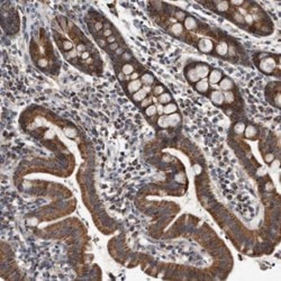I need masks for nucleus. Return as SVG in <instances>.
Instances as JSON below:
<instances>
[{"instance_id": "obj_1", "label": "nucleus", "mask_w": 281, "mask_h": 281, "mask_svg": "<svg viewBox=\"0 0 281 281\" xmlns=\"http://www.w3.org/2000/svg\"><path fill=\"white\" fill-rule=\"evenodd\" d=\"M198 48H199L200 52H202V53H209V52L213 51L214 44L210 39H202L199 41V43H198Z\"/></svg>"}, {"instance_id": "obj_2", "label": "nucleus", "mask_w": 281, "mask_h": 281, "mask_svg": "<svg viewBox=\"0 0 281 281\" xmlns=\"http://www.w3.org/2000/svg\"><path fill=\"white\" fill-rule=\"evenodd\" d=\"M274 66H276V63H274L273 59H271V57H267V59L262 61L260 64V69L265 73L272 72Z\"/></svg>"}, {"instance_id": "obj_3", "label": "nucleus", "mask_w": 281, "mask_h": 281, "mask_svg": "<svg viewBox=\"0 0 281 281\" xmlns=\"http://www.w3.org/2000/svg\"><path fill=\"white\" fill-rule=\"evenodd\" d=\"M195 71H196L197 76L199 79H206L207 76H209V66L206 64H198L195 66Z\"/></svg>"}, {"instance_id": "obj_4", "label": "nucleus", "mask_w": 281, "mask_h": 281, "mask_svg": "<svg viewBox=\"0 0 281 281\" xmlns=\"http://www.w3.org/2000/svg\"><path fill=\"white\" fill-rule=\"evenodd\" d=\"M210 100H212L215 105L221 106V105H223V102H224V94H223V92H221V91L215 90V91H213V92L210 94Z\"/></svg>"}, {"instance_id": "obj_5", "label": "nucleus", "mask_w": 281, "mask_h": 281, "mask_svg": "<svg viewBox=\"0 0 281 281\" xmlns=\"http://www.w3.org/2000/svg\"><path fill=\"white\" fill-rule=\"evenodd\" d=\"M221 78H223V74H221L219 70H213L212 72L209 73L208 82H210L212 85H216V83H218L221 80Z\"/></svg>"}, {"instance_id": "obj_6", "label": "nucleus", "mask_w": 281, "mask_h": 281, "mask_svg": "<svg viewBox=\"0 0 281 281\" xmlns=\"http://www.w3.org/2000/svg\"><path fill=\"white\" fill-rule=\"evenodd\" d=\"M142 81L140 80V79H137V80H132L129 83H128L127 85V89L129 92H132V94H135V92H137L140 89H142Z\"/></svg>"}, {"instance_id": "obj_7", "label": "nucleus", "mask_w": 281, "mask_h": 281, "mask_svg": "<svg viewBox=\"0 0 281 281\" xmlns=\"http://www.w3.org/2000/svg\"><path fill=\"white\" fill-rule=\"evenodd\" d=\"M208 88H209V82L207 79H201V80H199L198 82H196V90L198 92L204 94V92H206V91L208 90Z\"/></svg>"}, {"instance_id": "obj_8", "label": "nucleus", "mask_w": 281, "mask_h": 281, "mask_svg": "<svg viewBox=\"0 0 281 281\" xmlns=\"http://www.w3.org/2000/svg\"><path fill=\"white\" fill-rule=\"evenodd\" d=\"M233 87H234V83H233V81L230 80V79H228V78H224V79H221V80L219 81V88H221V90H224V91H230Z\"/></svg>"}, {"instance_id": "obj_9", "label": "nucleus", "mask_w": 281, "mask_h": 281, "mask_svg": "<svg viewBox=\"0 0 281 281\" xmlns=\"http://www.w3.org/2000/svg\"><path fill=\"white\" fill-rule=\"evenodd\" d=\"M168 122H169V127H175L181 122V117L179 114L174 113V114L168 115Z\"/></svg>"}, {"instance_id": "obj_10", "label": "nucleus", "mask_w": 281, "mask_h": 281, "mask_svg": "<svg viewBox=\"0 0 281 281\" xmlns=\"http://www.w3.org/2000/svg\"><path fill=\"white\" fill-rule=\"evenodd\" d=\"M178 110V106L175 105L174 102H170V103H166L164 108H163V114L165 115H171V114H174Z\"/></svg>"}, {"instance_id": "obj_11", "label": "nucleus", "mask_w": 281, "mask_h": 281, "mask_svg": "<svg viewBox=\"0 0 281 281\" xmlns=\"http://www.w3.org/2000/svg\"><path fill=\"white\" fill-rule=\"evenodd\" d=\"M216 52H217V54H219L221 56L226 55L228 53V45L225 42L218 43L217 46H216Z\"/></svg>"}, {"instance_id": "obj_12", "label": "nucleus", "mask_w": 281, "mask_h": 281, "mask_svg": "<svg viewBox=\"0 0 281 281\" xmlns=\"http://www.w3.org/2000/svg\"><path fill=\"white\" fill-rule=\"evenodd\" d=\"M184 27L189 30L195 29L197 27V20L193 17H186V19H184Z\"/></svg>"}, {"instance_id": "obj_13", "label": "nucleus", "mask_w": 281, "mask_h": 281, "mask_svg": "<svg viewBox=\"0 0 281 281\" xmlns=\"http://www.w3.org/2000/svg\"><path fill=\"white\" fill-rule=\"evenodd\" d=\"M171 100H172V97H171V94H169V92H163L162 94H160L158 98V101L159 103H161V105H166V103H170Z\"/></svg>"}, {"instance_id": "obj_14", "label": "nucleus", "mask_w": 281, "mask_h": 281, "mask_svg": "<svg viewBox=\"0 0 281 281\" xmlns=\"http://www.w3.org/2000/svg\"><path fill=\"white\" fill-rule=\"evenodd\" d=\"M146 94H147V92L145 91L143 88L142 89H140L137 92H135V94H133V99L135 100V101H143L145 98H146Z\"/></svg>"}, {"instance_id": "obj_15", "label": "nucleus", "mask_w": 281, "mask_h": 281, "mask_svg": "<svg viewBox=\"0 0 281 281\" xmlns=\"http://www.w3.org/2000/svg\"><path fill=\"white\" fill-rule=\"evenodd\" d=\"M244 134H245V137H246V138H253V137H254L256 134H258V131H256V128L254 127V126L250 125V126L245 127Z\"/></svg>"}, {"instance_id": "obj_16", "label": "nucleus", "mask_w": 281, "mask_h": 281, "mask_svg": "<svg viewBox=\"0 0 281 281\" xmlns=\"http://www.w3.org/2000/svg\"><path fill=\"white\" fill-rule=\"evenodd\" d=\"M140 81H142V83H144L145 85H150V87H151L154 82V77L152 74H150V73H145V74L142 76Z\"/></svg>"}, {"instance_id": "obj_17", "label": "nucleus", "mask_w": 281, "mask_h": 281, "mask_svg": "<svg viewBox=\"0 0 281 281\" xmlns=\"http://www.w3.org/2000/svg\"><path fill=\"white\" fill-rule=\"evenodd\" d=\"M171 33L173 35H180L182 34L183 32V26L182 24H180V23H175V24H173V25L171 26Z\"/></svg>"}, {"instance_id": "obj_18", "label": "nucleus", "mask_w": 281, "mask_h": 281, "mask_svg": "<svg viewBox=\"0 0 281 281\" xmlns=\"http://www.w3.org/2000/svg\"><path fill=\"white\" fill-rule=\"evenodd\" d=\"M122 72H123L126 77H129V76L134 72V66H133L132 64L126 63L125 65H123V68H122Z\"/></svg>"}, {"instance_id": "obj_19", "label": "nucleus", "mask_w": 281, "mask_h": 281, "mask_svg": "<svg viewBox=\"0 0 281 281\" xmlns=\"http://www.w3.org/2000/svg\"><path fill=\"white\" fill-rule=\"evenodd\" d=\"M228 7H230V4L227 1H218L217 4H216V9H217L218 11H221V13L226 11L228 9Z\"/></svg>"}, {"instance_id": "obj_20", "label": "nucleus", "mask_w": 281, "mask_h": 281, "mask_svg": "<svg viewBox=\"0 0 281 281\" xmlns=\"http://www.w3.org/2000/svg\"><path fill=\"white\" fill-rule=\"evenodd\" d=\"M158 125L161 128H166L169 127V122H168V116L161 115L158 119Z\"/></svg>"}, {"instance_id": "obj_21", "label": "nucleus", "mask_w": 281, "mask_h": 281, "mask_svg": "<svg viewBox=\"0 0 281 281\" xmlns=\"http://www.w3.org/2000/svg\"><path fill=\"white\" fill-rule=\"evenodd\" d=\"M223 94H224V101H226L227 103H232V102L234 101L235 99V96H234V92H232V91H225V92H223Z\"/></svg>"}, {"instance_id": "obj_22", "label": "nucleus", "mask_w": 281, "mask_h": 281, "mask_svg": "<svg viewBox=\"0 0 281 281\" xmlns=\"http://www.w3.org/2000/svg\"><path fill=\"white\" fill-rule=\"evenodd\" d=\"M245 131V124L242 123V122H239L234 125V132L236 134H243Z\"/></svg>"}, {"instance_id": "obj_23", "label": "nucleus", "mask_w": 281, "mask_h": 281, "mask_svg": "<svg viewBox=\"0 0 281 281\" xmlns=\"http://www.w3.org/2000/svg\"><path fill=\"white\" fill-rule=\"evenodd\" d=\"M156 113H158V111H156V106H155V105H150V106L146 107V109H145V115L149 116V117L154 116Z\"/></svg>"}, {"instance_id": "obj_24", "label": "nucleus", "mask_w": 281, "mask_h": 281, "mask_svg": "<svg viewBox=\"0 0 281 281\" xmlns=\"http://www.w3.org/2000/svg\"><path fill=\"white\" fill-rule=\"evenodd\" d=\"M163 92H164V88H163V85H156V87H154L153 94H155V96H160V94H162Z\"/></svg>"}, {"instance_id": "obj_25", "label": "nucleus", "mask_w": 281, "mask_h": 281, "mask_svg": "<svg viewBox=\"0 0 281 281\" xmlns=\"http://www.w3.org/2000/svg\"><path fill=\"white\" fill-rule=\"evenodd\" d=\"M175 19L177 20H184L186 19V13L182 11V10H178L175 13Z\"/></svg>"}, {"instance_id": "obj_26", "label": "nucleus", "mask_w": 281, "mask_h": 281, "mask_svg": "<svg viewBox=\"0 0 281 281\" xmlns=\"http://www.w3.org/2000/svg\"><path fill=\"white\" fill-rule=\"evenodd\" d=\"M63 48L65 50V51H71V50H73L72 42H70V41H64L63 42Z\"/></svg>"}, {"instance_id": "obj_27", "label": "nucleus", "mask_w": 281, "mask_h": 281, "mask_svg": "<svg viewBox=\"0 0 281 281\" xmlns=\"http://www.w3.org/2000/svg\"><path fill=\"white\" fill-rule=\"evenodd\" d=\"M273 160H274V155L272 153H268L264 155V161L267 162V163H271Z\"/></svg>"}, {"instance_id": "obj_28", "label": "nucleus", "mask_w": 281, "mask_h": 281, "mask_svg": "<svg viewBox=\"0 0 281 281\" xmlns=\"http://www.w3.org/2000/svg\"><path fill=\"white\" fill-rule=\"evenodd\" d=\"M151 103H152V99H151V98H145L143 101L140 102V106L144 107V108H145V107H149Z\"/></svg>"}, {"instance_id": "obj_29", "label": "nucleus", "mask_w": 281, "mask_h": 281, "mask_svg": "<svg viewBox=\"0 0 281 281\" xmlns=\"http://www.w3.org/2000/svg\"><path fill=\"white\" fill-rule=\"evenodd\" d=\"M234 18H235V20L237 21V23H241V24H242V23H244V17H243V16L239 13L235 14Z\"/></svg>"}, {"instance_id": "obj_30", "label": "nucleus", "mask_w": 281, "mask_h": 281, "mask_svg": "<svg viewBox=\"0 0 281 281\" xmlns=\"http://www.w3.org/2000/svg\"><path fill=\"white\" fill-rule=\"evenodd\" d=\"M201 170H202V169H201L200 164H195V165H193V171H195L196 174H200Z\"/></svg>"}, {"instance_id": "obj_31", "label": "nucleus", "mask_w": 281, "mask_h": 281, "mask_svg": "<svg viewBox=\"0 0 281 281\" xmlns=\"http://www.w3.org/2000/svg\"><path fill=\"white\" fill-rule=\"evenodd\" d=\"M77 50H71V51L69 52L68 54H66V57L68 59H71V57H74V56H77Z\"/></svg>"}, {"instance_id": "obj_32", "label": "nucleus", "mask_w": 281, "mask_h": 281, "mask_svg": "<svg viewBox=\"0 0 281 281\" xmlns=\"http://www.w3.org/2000/svg\"><path fill=\"white\" fill-rule=\"evenodd\" d=\"M39 65L41 68H45L47 65V60L46 59H41V60H39Z\"/></svg>"}, {"instance_id": "obj_33", "label": "nucleus", "mask_w": 281, "mask_h": 281, "mask_svg": "<svg viewBox=\"0 0 281 281\" xmlns=\"http://www.w3.org/2000/svg\"><path fill=\"white\" fill-rule=\"evenodd\" d=\"M102 27H103V24H102L101 21H97V23L94 24V29H96V30L102 29Z\"/></svg>"}, {"instance_id": "obj_34", "label": "nucleus", "mask_w": 281, "mask_h": 281, "mask_svg": "<svg viewBox=\"0 0 281 281\" xmlns=\"http://www.w3.org/2000/svg\"><path fill=\"white\" fill-rule=\"evenodd\" d=\"M77 51L79 52V53H83V52H85V45H83V44H79L77 47Z\"/></svg>"}, {"instance_id": "obj_35", "label": "nucleus", "mask_w": 281, "mask_h": 281, "mask_svg": "<svg viewBox=\"0 0 281 281\" xmlns=\"http://www.w3.org/2000/svg\"><path fill=\"white\" fill-rule=\"evenodd\" d=\"M107 43H109V44H113V43H116V37L114 36V35H111V36H109V37H107L106 39Z\"/></svg>"}, {"instance_id": "obj_36", "label": "nucleus", "mask_w": 281, "mask_h": 281, "mask_svg": "<svg viewBox=\"0 0 281 281\" xmlns=\"http://www.w3.org/2000/svg\"><path fill=\"white\" fill-rule=\"evenodd\" d=\"M122 59H123L124 61H129L132 59V55H131L129 53H124L123 55H122Z\"/></svg>"}, {"instance_id": "obj_37", "label": "nucleus", "mask_w": 281, "mask_h": 281, "mask_svg": "<svg viewBox=\"0 0 281 281\" xmlns=\"http://www.w3.org/2000/svg\"><path fill=\"white\" fill-rule=\"evenodd\" d=\"M118 47H119V45H118L117 43H113V44L109 45V50H110V51H116Z\"/></svg>"}, {"instance_id": "obj_38", "label": "nucleus", "mask_w": 281, "mask_h": 281, "mask_svg": "<svg viewBox=\"0 0 281 281\" xmlns=\"http://www.w3.org/2000/svg\"><path fill=\"white\" fill-rule=\"evenodd\" d=\"M163 108H164V106H163V105H161V103H159L158 106H156V111H158L160 115H162V114H163Z\"/></svg>"}, {"instance_id": "obj_39", "label": "nucleus", "mask_w": 281, "mask_h": 281, "mask_svg": "<svg viewBox=\"0 0 281 281\" xmlns=\"http://www.w3.org/2000/svg\"><path fill=\"white\" fill-rule=\"evenodd\" d=\"M138 77H140V74L137 72H133L131 76H129V79H132V80H137L138 79Z\"/></svg>"}, {"instance_id": "obj_40", "label": "nucleus", "mask_w": 281, "mask_h": 281, "mask_svg": "<svg viewBox=\"0 0 281 281\" xmlns=\"http://www.w3.org/2000/svg\"><path fill=\"white\" fill-rule=\"evenodd\" d=\"M111 35H113L111 29H105L103 30V36H105V37H109V36H111Z\"/></svg>"}, {"instance_id": "obj_41", "label": "nucleus", "mask_w": 281, "mask_h": 281, "mask_svg": "<svg viewBox=\"0 0 281 281\" xmlns=\"http://www.w3.org/2000/svg\"><path fill=\"white\" fill-rule=\"evenodd\" d=\"M89 56H90L89 52H87V51H85V52H83V53H82V54H81V57H82V59H83V60H87V59H88V57H89Z\"/></svg>"}, {"instance_id": "obj_42", "label": "nucleus", "mask_w": 281, "mask_h": 281, "mask_svg": "<svg viewBox=\"0 0 281 281\" xmlns=\"http://www.w3.org/2000/svg\"><path fill=\"white\" fill-rule=\"evenodd\" d=\"M124 53H125V52H124V50L122 47H118V48L116 50V54H117V55H123Z\"/></svg>"}, {"instance_id": "obj_43", "label": "nucleus", "mask_w": 281, "mask_h": 281, "mask_svg": "<svg viewBox=\"0 0 281 281\" xmlns=\"http://www.w3.org/2000/svg\"><path fill=\"white\" fill-rule=\"evenodd\" d=\"M243 4H244V1H235V0L232 1V5H234V6H241Z\"/></svg>"}, {"instance_id": "obj_44", "label": "nucleus", "mask_w": 281, "mask_h": 281, "mask_svg": "<svg viewBox=\"0 0 281 281\" xmlns=\"http://www.w3.org/2000/svg\"><path fill=\"white\" fill-rule=\"evenodd\" d=\"M60 23H61V25H62L63 28H66V23H65L64 19H60Z\"/></svg>"}, {"instance_id": "obj_45", "label": "nucleus", "mask_w": 281, "mask_h": 281, "mask_svg": "<svg viewBox=\"0 0 281 281\" xmlns=\"http://www.w3.org/2000/svg\"><path fill=\"white\" fill-rule=\"evenodd\" d=\"M98 43H99V45H100V46H105V45H106V42H105V41H102V39H98Z\"/></svg>"}]
</instances>
